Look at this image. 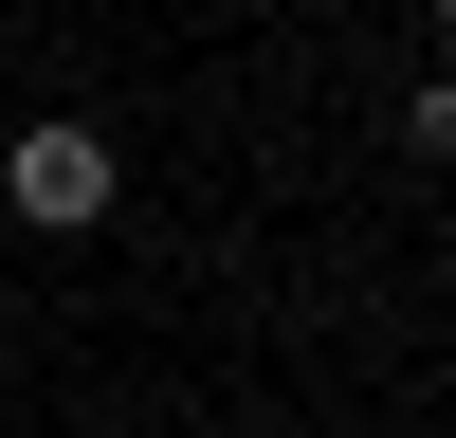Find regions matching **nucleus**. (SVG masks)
<instances>
[{"label":"nucleus","instance_id":"nucleus-1","mask_svg":"<svg viewBox=\"0 0 456 438\" xmlns=\"http://www.w3.org/2000/svg\"><path fill=\"white\" fill-rule=\"evenodd\" d=\"M0 201H19L37 238H92V219L128 201V165H110V128H92V110H37V128L0 146Z\"/></svg>","mask_w":456,"mask_h":438},{"label":"nucleus","instance_id":"nucleus-2","mask_svg":"<svg viewBox=\"0 0 456 438\" xmlns=\"http://www.w3.org/2000/svg\"><path fill=\"white\" fill-rule=\"evenodd\" d=\"M402 146H420V165H456V73H438V92H402Z\"/></svg>","mask_w":456,"mask_h":438},{"label":"nucleus","instance_id":"nucleus-3","mask_svg":"<svg viewBox=\"0 0 456 438\" xmlns=\"http://www.w3.org/2000/svg\"><path fill=\"white\" fill-rule=\"evenodd\" d=\"M438 36H456V0H438Z\"/></svg>","mask_w":456,"mask_h":438}]
</instances>
